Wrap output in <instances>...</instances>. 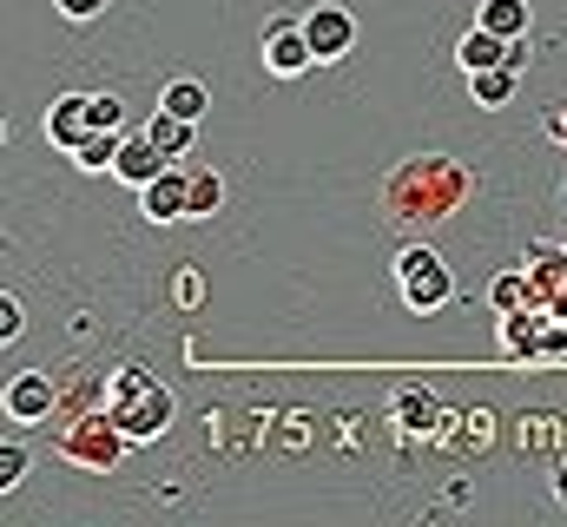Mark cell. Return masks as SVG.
Returning a JSON list of instances; mask_svg holds the SVG:
<instances>
[{
    "instance_id": "20",
    "label": "cell",
    "mask_w": 567,
    "mask_h": 527,
    "mask_svg": "<svg viewBox=\"0 0 567 527\" xmlns=\"http://www.w3.org/2000/svg\"><path fill=\"white\" fill-rule=\"evenodd\" d=\"M86 113H93V126L126 132V100L120 93H86Z\"/></svg>"
},
{
    "instance_id": "2",
    "label": "cell",
    "mask_w": 567,
    "mask_h": 527,
    "mask_svg": "<svg viewBox=\"0 0 567 527\" xmlns=\"http://www.w3.org/2000/svg\"><path fill=\"white\" fill-rule=\"evenodd\" d=\"M106 415L126 428V442H158L172 422V390L152 370H113L106 383Z\"/></svg>"
},
{
    "instance_id": "5",
    "label": "cell",
    "mask_w": 567,
    "mask_h": 527,
    "mask_svg": "<svg viewBox=\"0 0 567 527\" xmlns=\"http://www.w3.org/2000/svg\"><path fill=\"white\" fill-rule=\"evenodd\" d=\"M140 211L152 218V225H178V218H192V165H165V172L140 192Z\"/></svg>"
},
{
    "instance_id": "11",
    "label": "cell",
    "mask_w": 567,
    "mask_h": 527,
    "mask_svg": "<svg viewBox=\"0 0 567 527\" xmlns=\"http://www.w3.org/2000/svg\"><path fill=\"white\" fill-rule=\"evenodd\" d=\"M508 53H515V40H502V33H488L482 20L455 40V66L462 73H488V66H508Z\"/></svg>"
},
{
    "instance_id": "24",
    "label": "cell",
    "mask_w": 567,
    "mask_h": 527,
    "mask_svg": "<svg viewBox=\"0 0 567 527\" xmlns=\"http://www.w3.org/2000/svg\"><path fill=\"white\" fill-rule=\"evenodd\" d=\"M13 337H20V303L0 297V343H13Z\"/></svg>"
},
{
    "instance_id": "23",
    "label": "cell",
    "mask_w": 567,
    "mask_h": 527,
    "mask_svg": "<svg viewBox=\"0 0 567 527\" xmlns=\"http://www.w3.org/2000/svg\"><path fill=\"white\" fill-rule=\"evenodd\" d=\"M53 7H60L66 20H100V13H106V0H53Z\"/></svg>"
},
{
    "instance_id": "14",
    "label": "cell",
    "mask_w": 567,
    "mask_h": 527,
    "mask_svg": "<svg viewBox=\"0 0 567 527\" xmlns=\"http://www.w3.org/2000/svg\"><path fill=\"white\" fill-rule=\"evenodd\" d=\"M515 80H522L515 66H488V73H468V100H475V106H508V100H515Z\"/></svg>"
},
{
    "instance_id": "26",
    "label": "cell",
    "mask_w": 567,
    "mask_h": 527,
    "mask_svg": "<svg viewBox=\"0 0 567 527\" xmlns=\"http://www.w3.org/2000/svg\"><path fill=\"white\" fill-rule=\"evenodd\" d=\"M548 310H555V317H561V323H567V283H561V290H555V297H548Z\"/></svg>"
},
{
    "instance_id": "25",
    "label": "cell",
    "mask_w": 567,
    "mask_h": 527,
    "mask_svg": "<svg viewBox=\"0 0 567 527\" xmlns=\"http://www.w3.org/2000/svg\"><path fill=\"white\" fill-rule=\"evenodd\" d=\"M548 138H555V145L567 152V113H561V120H548Z\"/></svg>"
},
{
    "instance_id": "9",
    "label": "cell",
    "mask_w": 567,
    "mask_h": 527,
    "mask_svg": "<svg viewBox=\"0 0 567 527\" xmlns=\"http://www.w3.org/2000/svg\"><path fill=\"white\" fill-rule=\"evenodd\" d=\"M303 33H310L317 66H323V60H343V53L357 46V13H350V7H310V13H303Z\"/></svg>"
},
{
    "instance_id": "3",
    "label": "cell",
    "mask_w": 567,
    "mask_h": 527,
    "mask_svg": "<svg viewBox=\"0 0 567 527\" xmlns=\"http://www.w3.org/2000/svg\"><path fill=\"white\" fill-rule=\"evenodd\" d=\"M396 297H403L416 317H435V310H449V297H455V270L435 258L429 245H410V251H396Z\"/></svg>"
},
{
    "instance_id": "16",
    "label": "cell",
    "mask_w": 567,
    "mask_h": 527,
    "mask_svg": "<svg viewBox=\"0 0 567 527\" xmlns=\"http://www.w3.org/2000/svg\"><path fill=\"white\" fill-rule=\"evenodd\" d=\"M145 132H152L172 158H192V132H198V120H178V113H165V106H158V113L145 120Z\"/></svg>"
},
{
    "instance_id": "18",
    "label": "cell",
    "mask_w": 567,
    "mask_h": 527,
    "mask_svg": "<svg viewBox=\"0 0 567 527\" xmlns=\"http://www.w3.org/2000/svg\"><path fill=\"white\" fill-rule=\"evenodd\" d=\"M158 106H165V113H178V120H205V106H212V93H205L198 80H172V86L158 93Z\"/></svg>"
},
{
    "instance_id": "6",
    "label": "cell",
    "mask_w": 567,
    "mask_h": 527,
    "mask_svg": "<svg viewBox=\"0 0 567 527\" xmlns=\"http://www.w3.org/2000/svg\"><path fill=\"white\" fill-rule=\"evenodd\" d=\"M165 165H178V158H172V152H165V145H158V138H152V132L140 126V132H126V138H120L113 178H120V185H133V192H145V185H152V178H158Z\"/></svg>"
},
{
    "instance_id": "12",
    "label": "cell",
    "mask_w": 567,
    "mask_h": 527,
    "mask_svg": "<svg viewBox=\"0 0 567 527\" xmlns=\"http://www.w3.org/2000/svg\"><path fill=\"white\" fill-rule=\"evenodd\" d=\"M93 132V113H86V93H66V100H53L47 106V138L60 145V152H80V138Z\"/></svg>"
},
{
    "instance_id": "15",
    "label": "cell",
    "mask_w": 567,
    "mask_h": 527,
    "mask_svg": "<svg viewBox=\"0 0 567 527\" xmlns=\"http://www.w3.org/2000/svg\"><path fill=\"white\" fill-rule=\"evenodd\" d=\"M488 33H502V40H522L528 33V0H482V13H475Z\"/></svg>"
},
{
    "instance_id": "22",
    "label": "cell",
    "mask_w": 567,
    "mask_h": 527,
    "mask_svg": "<svg viewBox=\"0 0 567 527\" xmlns=\"http://www.w3.org/2000/svg\"><path fill=\"white\" fill-rule=\"evenodd\" d=\"M172 297H178L185 310H198V303H205V283H198L192 270H178V277H172Z\"/></svg>"
},
{
    "instance_id": "27",
    "label": "cell",
    "mask_w": 567,
    "mask_h": 527,
    "mask_svg": "<svg viewBox=\"0 0 567 527\" xmlns=\"http://www.w3.org/2000/svg\"><path fill=\"white\" fill-rule=\"evenodd\" d=\"M561 495H567V468H561Z\"/></svg>"
},
{
    "instance_id": "19",
    "label": "cell",
    "mask_w": 567,
    "mask_h": 527,
    "mask_svg": "<svg viewBox=\"0 0 567 527\" xmlns=\"http://www.w3.org/2000/svg\"><path fill=\"white\" fill-rule=\"evenodd\" d=\"M218 205H225V178L205 172V165H192V218H212Z\"/></svg>"
},
{
    "instance_id": "13",
    "label": "cell",
    "mask_w": 567,
    "mask_h": 527,
    "mask_svg": "<svg viewBox=\"0 0 567 527\" xmlns=\"http://www.w3.org/2000/svg\"><path fill=\"white\" fill-rule=\"evenodd\" d=\"M535 303H542V297H535V277H515V270H508V277L488 283V310H495V317H515V310H535Z\"/></svg>"
},
{
    "instance_id": "10",
    "label": "cell",
    "mask_w": 567,
    "mask_h": 527,
    "mask_svg": "<svg viewBox=\"0 0 567 527\" xmlns=\"http://www.w3.org/2000/svg\"><path fill=\"white\" fill-rule=\"evenodd\" d=\"M47 415H53V383H47L40 370H27V376L7 383V422L33 428V422H47Z\"/></svg>"
},
{
    "instance_id": "7",
    "label": "cell",
    "mask_w": 567,
    "mask_h": 527,
    "mask_svg": "<svg viewBox=\"0 0 567 527\" xmlns=\"http://www.w3.org/2000/svg\"><path fill=\"white\" fill-rule=\"evenodd\" d=\"M390 422H396L403 435H435V428L455 422V415L442 409V395L429 390V383H403V390H390Z\"/></svg>"
},
{
    "instance_id": "1",
    "label": "cell",
    "mask_w": 567,
    "mask_h": 527,
    "mask_svg": "<svg viewBox=\"0 0 567 527\" xmlns=\"http://www.w3.org/2000/svg\"><path fill=\"white\" fill-rule=\"evenodd\" d=\"M383 198H390L396 218L429 225V218H449V211L468 198V172H462L455 158H416V165H403V172L383 185Z\"/></svg>"
},
{
    "instance_id": "17",
    "label": "cell",
    "mask_w": 567,
    "mask_h": 527,
    "mask_svg": "<svg viewBox=\"0 0 567 527\" xmlns=\"http://www.w3.org/2000/svg\"><path fill=\"white\" fill-rule=\"evenodd\" d=\"M120 138H126V132L93 126L86 138H80V152H73V158H80V172H113V158H120Z\"/></svg>"
},
{
    "instance_id": "4",
    "label": "cell",
    "mask_w": 567,
    "mask_h": 527,
    "mask_svg": "<svg viewBox=\"0 0 567 527\" xmlns=\"http://www.w3.org/2000/svg\"><path fill=\"white\" fill-rule=\"evenodd\" d=\"M60 455L73 462V468H93V475H113L120 468V455H126V428L100 409V415H86L80 428H66L60 435Z\"/></svg>"
},
{
    "instance_id": "8",
    "label": "cell",
    "mask_w": 567,
    "mask_h": 527,
    "mask_svg": "<svg viewBox=\"0 0 567 527\" xmlns=\"http://www.w3.org/2000/svg\"><path fill=\"white\" fill-rule=\"evenodd\" d=\"M310 66H317V53H310L303 20H297V27H290V20H271V27H265V73L297 80V73H310Z\"/></svg>"
},
{
    "instance_id": "21",
    "label": "cell",
    "mask_w": 567,
    "mask_h": 527,
    "mask_svg": "<svg viewBox=\"0 0 567 527\" xmlns=\"http://www.w3.org/2000/svg\"><path fill=\"white\" fill-rule=\"evenodd\" d=\"M20 482H27V455H20V442H7L0 448V495H13Z\"/></svg>"
}]
</instances>
